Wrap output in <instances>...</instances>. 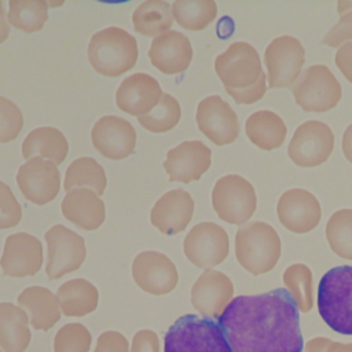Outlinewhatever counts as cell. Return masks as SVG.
Returning <instances> with one entry per match:
<instances>
[{
    "mask_svg": "<svg viewBox=\"0 0 352 352\" xmlns=\"http://www.w3.org/2000/svg\"><path fill=\"white\" fill-rule=\"evenodd\" d=\"M326 238L337 256L352 260V209H340L330 216Z\"/></svg>",
    "mask_w": 352,
    "mask_h": 352,
    "instance_id": "35",
    "label": "cell"
},
{
    "mask_svg": "<svg viewBox=\"0 0 352 352\" xmlns=\"http://www.w3.org/2000/svg\"><path fill=\"white\" fill-rule=\"evenodd\" d=\"M182 118V109L179 102L169 94L164 92L157 106L138 117L139 124L148 132L165 133L177 125Z\"/></svg>",
    "mask_w": 352,
    "mask_h": 352,
    "instance_id": "34",
    "label": "cell"
},
{
    "mask_svg": "<svg viewBox=\"0 0 352 352\" xmlns=\"http://www.w3.org/2000/svg\"><path fill=\"white\" fill-rule=\"evenodd\" d=\"M0 352H3V351H1V349H0Z\"/></svg>",
    "mask_w": 352,
    "mask_h": 352,
    "instance_id": "47",
    "label": "cell"
},
{
    "mask_svg": "<svg viewBox=\"0 0 352 352\" xmlns=\"http://www.w3.org/2000/svg\"><path fill=\"white\" fill-rule=\"evenodd\" d=\"M336 65L344 74V77L352 82V41L342 44L336 54Z\"/></svg>",
    "mask_w": 352,
    "mask_h": 352,
    "instance_id": "43",
    "label": "cell"
},
{
    "mask_svg": "<svg viewBox=\"0 0 352 352\" xmlns=\"http://www.w3.org/2000/svg\"><path fill=\"white\" fill-rule=\"evenodd\" d=\"M214 70L226 92L238 104L256 103L268 89L260 55L246 41H234L217 55Z\"/></svg>",
    "mask_w": 352,
    "mask_h": 352,
    "instance_id": "2",
    "label": "cell"
},
{
    "mask_svg": "<svg viewBox=\"0 0 352 352\" xmlns=\"http://www.w3.org/2000/svg\"><path fill=\"white\" fill-rule=\"evenodd\" d=\"M305 62V50L293 36H279L265 48L268 88H292L301 74Z\"/></svg>",
    "mask_w": 352,
    "mask_h": 352,
    "instance_id": "10",
    "label": "cell"
},
{
    "mask_svg": "<svg viewBox=\"0 0 352 352\" xmlns=\"http://www.w3.org/2000/svg\"><path fill=\"white\" fill-rule=\"evenodd\" d=\"M276 214L280 224L294 234H305L318 227L322 209L314 194L304 188L285 191L276 205Z\"/></svg>",
    "mask_w": 352,
    "mask_h": 352,
    "instance_id": "17",
    "label": "cell"
},
{
    "mask_svg": "<svg viewBox=\"0 0 352 352\" xmlns=\"http://www.w3.org/2000/svg\"><path fill=\"white\" fill-rule=\"evenodd\" d=\"M23 126V116L19 107L0 95V144L12 142L18 138Z\"/></svg>",
    "mask_w": 352,
    "mask_h": 352,
    "instance_id": "38",
    "label": "cell"
},
{
    "mask_svg": "<svg viewBox=\"0 0 352 352\" xmlns=\"http://www.w3.org/2000/svg\"><path fill=\"white\" fill-rule=\"evenodd\" d=\"M136 38L126 30L109 26L89 40L88 59L94 70L104 77H120L131 70L138 60Z\"/></svg>",
    "mask_w": 352,
    "mask_h": 352,
    "instance_id": "3",
    "label": "cell"
},
{
    "mask_svg": "<svg viewBox=\"0 0 352 352\" xmlns=\"http://www.w3.org/2000/svg\"><path fill=\"white\" fill-rule=\"evenodd\" d=\"M194 214V199L188 191L175 188L166 191L150 212L151 224L165 235H176L188 226Z\"/></svg>",
    "mask_w": 352,
    "mask_h": 352,
    "instance_id": "21",
    "label": "cell"
},
{
    "mask_svg": "<svg viewBox=\"0 0 352 352\" xmlns=\"http://www.w3.org/2000/svg\"><path fill=\"white\" fill-rule=\"evenodd\" d=\"M164 352H232L219 323L187 314L177 318L164 337Z\"/></svg>",
    "mask_w": 352,
    "mask_h": 352,
    "instance_id": "5",
    "label": "cell"
},
{
    "mask_svg": "<svg viewBox=\"0 0 352 352\" xmlns=\"http://www.w3.org/2000/svg\"><path fill=\"white\" fill-rule=\"evenodd\" d=\"M334 148V133L319 120H309L297 126L287 146L290 160L301 168L319 166L329 160Z\"/></svg>",
    "mask_w": 352,
    "mask_h": 352,
    "instance_id": "11",
    "label": "cell"
},
{
    "mask_svg": "<svg viewBox=\"0 0 352 352\" xmlns=\"http://www.w3.org/2000/svg\"><path fill=\"white\" fill-rule=\"evenodd\" d=\"M22 219V208L8 184L0 180V230L15 227Z\"/></svg>",
    "mask_w": 352,
    "mask_h": 352,
    "instance_id": "39",
    "label": "cell"
},
{
    "mask_svg": "<svg viewBox=\"0 0 352 352\" xmlns=\"http://www.w3.org/2000/svg\"><path fill=\"white\" fill-rule=\"evenodd\" d=\"M283 283L292 293L300 311L312 308V272L304 264H292L283 272Z\"/></svg>",
    "mask_w": 352,
    "mask_h": 352,
    "instance_id": "36",
    "label": "cell"
},
{
    "mask_svg": "<svg viewBox=\"0 0 352 352\" xmlns=\"http://www.w3.org/2000/svg\"><path fill=\"white\" fill-rule=\"evenodd\" d=\"M342 153L352 164V124H349L342 133Z\"/></svg>",
    "mask_w": 352,
    "mask_h": 352,
    "instance_id": "44",
    "label": "cell"
},
{
    "mask_svg": "<svg viewBox=\"0 0 352 352\" xmlns=\"http://www.w3.org/2000/svg\"><path fill=\"white\" fill-rule=\"evenodd\" d=\"M176 22L191 32L206 29L217 16V4L213 0H176L172 4Z\"/></svg>",
    "mask_w": 352,
    "mask_h": 352,
    "instance_id": "32",
    "label": "cell"
},
{
    "mask_svg": "<svg viewBox=\"0 0 352 352\" xmlns=\"http://www.w3.org/2000/svg\"><path fill=\"white\" fill-rule=\"evenodd\" d=\"M132 278L143 292L164 296L176 287L179 274L168 256L155 250H146L133 258Z\"/></svg>",
    "mask_w": 352,
    "mask_h": 352,
    "instance_id": "15",
    "label": "cell"
},
{
    "mask_svg": "<svg viewBox=\"0 0 352 352\" xmlns=\"http://www.w3.org/2000/svg\"><path fill=\"white\" fill-rule=\"evenodd\" d=\"M235 256L250 274L271 271L280 256V238L275 228L264 221L241 226L235 235Z\"/></svg>",
    "mask_w": 352,
    "mask_h": 352,
    "instance_id": "6",
    "label": "cell"
},
{
    "mask_svg": "<svg viewBox=\"0 0 352 352\" xmlns=\"http://www.w3.org/2000/svg\"><path fill=\"white\" fill-rule=\"evenodd\" d=\"M162 94L160 82L154 77L135 73L121 81L116 92V103L121 111L139 117L151 111Z\"/></svg>",
    "mask_w": 352,
    "mask_h": 352,
    "instance_id": "23",
    "label": "cell"
},
{
    "mask_svg": "<svg viewBox=\"0 0 352 352\" xmlns=\"http://www.w3.org/2000/svg\"><path fill=\"white\" fill-rule=\"evenodd\" d=\"M133 29L146 37H157L173 25L172 6L165 0H146L132 14Z\"/></svg>",
    "mask_w": 352,
    "mask_h": 352,
    "instance_id": "30",
    "label": "cell"
},
{
    "mask_svg": "<svg viewBox=\"0 0 352 352\" xmlns=\"http://www.w3.org/2000/svg\"><path fill=\"white\" fill-rule=\"evenodd\" d=\"M198 129L216 146L234 143L241 132L238 116L219 95L204 98L197 107Z\"/></svg>",
    "mask_w": 352,
    "mask_h": 352,
    "instance_id": "13",
    "label": "cell"
},
{
    "mask_svg": "<svg viewBox=\"0 0 352 352\" xmlns=\"http://www.w3.org/2000/svg\"><path fill=\"white\" fill-rule=\"evenodd\" d=\"M16 184L29 202L45 205L54 201L60 190V173L51 161L33 157L19 166Z\"/></svg>",
    "mask_w": 352,
    "mask_h": 352,
    "instance_id": "14",
    "label": "cell"
},
{
    "mask_svg": "<svg viewBox=\"0 0 352 352\" xmlns=\"http://www.w3.org/2000/svg\"><path fill=\"white\" fill-rule=\"evenodd\" d=\"M91 344L92 336L84 324L66 323L54 337V352H88Z\"/></svg>",
    "mask_w": 352,
    "mask_h": 352,
    "instance_id": "37",
    "label": "cell"
},
{
    "mask_svg": "<svg viewBox=\"0 0 352 352\" xmlns=\"http://www.w3.org/2000/svg\"><path fill=\"white\" fill-rule=\"evenodd\" d=\"M60 312L65 316L81 318L94 312L98 307V289L87 279L74 278L62 283L56 290Z\"/></svg>",
    "mask_w": 352,
    "mask_h": 352,
    "instance_id": "29",
    "label": "cell"
},
{
    "mask_svg": "<svg viewBox=\"0 0 352 352\" xmlns=\"http://www.w3.org/2000/svg\"><path fill=\"white\" fill-rule=\"evenodd\" d=\"M212 162L210 148L201 140H184L166 153L164 168L169 182L191 183L199 180Z\"/></svg>",
    "mask_w": 352,
    "mask_h": 352,
    "instance_id": "19",
    "label": "cell"
},
{
    "mask_svg": "<svg viewBox=\"0 0 352 352\" xmlns=\"http://www.w3.org/2000/svg\"><path fill=\"white\" fill-rule=\"evenodd\" d=\"M219 326L232 352H301L304 346L298 307L283 287L232 298Z\"/></svg>",
    "mask_w": 352,
    "mask_h": 352,
    "instance_id": "1",
    "label": "cell"
},
{
    "mask_svg": "<svg viewBox=\"0 0 352 352\" xmlns=\"http://www.w3.org/2000/svg\"><path fill=\"white\" fill-rule=\"evenodd\" d=\"M60 210L67 221L84 231L98 230L106 219L104 202L88 188H74L66 192Z\"/></svg>",
    "mask_w": 352,
    "mask_h": 352,
    "instance_id": "24",
    "label": "cell"
},
{
    "mask_svg": "<svg viewBox=\"0 0 352 352\" xmlns=\"http://www.w3.org/2000/svg\"><path fill=\"white\" fill-rule=\"evenodd\" d=\"M348 41H352V10L340 15V21L324 34L320 44L340 48Z\"/></svg>",
    "mask_w": 352,
    "mask_h": 352,
    "instance_id": "40",
    "label": "cell"
},
{
    "mask_svg": "<svg viewBox=\"0 0 352 352\" xmlns=\"http://www.w3.org/2000/svg\"><path fill=\"white\" fill-rule=\"evenodd\" d=\"M69 153L65 135L54 126H38L29 132L22 142V157L28 161L41 157L55 165H60Z\"/></svg>",
    "mask_w": 352,
    "mask_h": 352,
    "instance_id": "26",
    "label": "cell"
},
{
    "mask_svg": "<svg viewBox=\"0 0 352 352\" xmlns=\"http://www.w3.org/2000/svg\"><path fill=\"white\" fill-rule=\"evenodd\" d=\"M129 352H160V340L157 333L150 329L139 330L132 338Z\"/></svg>",
    "mask_w": 352,
    "mask_h": 352,
    "instance_id": "42",
    "label": "cell"
},
{
    "mask_svg": "<svg viewBox=\"0 0 352 352\" xmlns=\"http://www.w3.org/2000/svg\"><path fill=\"white\" fill-rule=\"evenodd\" d=\"M318 311L331 330L352 336V265L334 267L320 278Z\"/></svg>",
    "mask_w": 352,
    "mask_h": 352,
    "instance_id": "4",
    "label": "cell"
},
{
    "mask_svg": "<svg viewBox=\"0 0 352 352\" xmlns=\"http://www.w3.org/2000/svg\"><path fill=\"white\" fill-rule=\"evenodd\" d=\"M44 239L48 249L45 275L50 280H56L82 265L87 256L82 236L63 224H54L45 232Z\"/></svg>",
    "mask_w": 352,
    "mask_h": 352,
    "instance_id": "9",
    "label": "cell"
},
{
    "mask_svg": "<svg viewBox=\"0 0 352 352\" xmlns=\"http://www.w3.org/2000/svg\"><path fill=\"white\" fill-rule=\"evenodd\" d=\"M8 22L18 30L34 33L48 19V3L44 0H10Z\"/></svg>",
    "mask_w": 352,
    "mask_h": 352,
    "instance_id": "33",
    "label": "cell"
},
{
    "mask_svg": "<svg viewBox=\"0 0 352 352\" xmlns=\"http://www.w3.org/2000/svg\"><path fill=\"white\" fill-rule=\"evenodd\" d=\"M234 286L220 271L206 268L191 287V304L208 318H219L231 302Z\"/></svg>",
    "mask_w": 352,
    "mask_h": 352,
    "instance_id": "20",
    "label": "cell"
},
{
    "mask_svg": "<svg viewBox=\"0 0 352 352\" xmlns=\"http://www.w3.org/2000/svg\"><path fill=\"white\" fill-rule=\"evenodd\" d=\"M107 184L103 166L91 157H80L72 161L65 172L63 188L66 192L74 188H88L99 197Z\"/></svg>",
    "mask_w": 352,
    "mask_h": 352,
    "instance_id": "31",
    "label": "cell"
},
{
    "mask_svg": "<svg viewBox=\"0 0 352 352\" xmlns=\"http://www.w3.org/2000/svg\"><path fill=\"white\" fill-rule=\"evenodd\" d=\"M192 47L188 37L177 30H168L154 37L148 58L154 67L164 74H179L188 69L192 59Z\"/></svg>",
    "mask_w": 352,
    "mask_h": 352,
    "instance_id": "22",
    "label": "cell"
},
{
    "mask_svg": "<svg viewBox=\"0 0 352 352\" xmlns=\"http://www.w3.org/2000/svg\"><path fill=\"white\" fill-rule=\"evenodd\" d=\"M351 7H352V1H338V4H337V11H338L340 15H342V14L346 12Z\"/></svg>",
    "mask_w": 352,
    "mask_h": 352,
    "instance_id": "46",
    "label": "cell"
},
{
    "mask_svg": "<svg viewBox=\"0 0 352 352\" xmlns=\"http://www.w3.org/2000/svg\"><path fill=\"white\" fill-rule=\"evenodd\" d=\"M29 316L12 302H0V348L3 352H25L30 344Z\"/></svg>",
    "mask_w": 352,
    "mask_h": 352,
    "instance_id": "27",
    "label": "cell"
},
{
    "mask_svg": "<svg viewBox=\"0 0 352 352\" xmlns=\"http://www.w3.org/2000/svg\"><path fill=\"white\" fill-rule=\"evenodd\" d=\"M296 103L304 111L324 113L334 109L342 96L341 84L326 65L307 67L292 87Z\"/></svg>",
    "mask_w": 352,
    "mask_h": 352,
    "instance_id": "7",
    "label": "cell"
},
{
    "mask_svg": "<svg viewBox=\"0 0 352 352\" xmlns=\"http://www.w3.org/2000/svg\"><path fill=\"white\" fill-rule=\"evenodd\" d=\"M249 140L258 148L270 151L283 144L287 133L285 121L271 110H258L245 122Z\"/></svg>",
    "mask_w": 352,
    "mask_h": 352,
    "instance_id": "28",
    "label": "cell"
},
{
    "mask_svg": "<svg viewBox=\"0 0 352 352\" xmlns=\"http://www.w3.org/2000/svg\"><path fill=\"white\" fill-rule=\"evenodd\" d=\"M8 34H10V22L6 18L4 3L0 0V44L7 40Z\"/></svg>",
    "mask_w": 352,
    "mask_h": 352,
    "instance_id": "45",
    "label": "cell"
},
{
    "mask_svg": "<svg viewBox=\"0 0 352 352\" xmlns=\"http://www.w3.org/2000/svg\"><path fill=\"white\" fill-rule=\"evenodd\" d=\"M91 142L96 151L109 160H124L136 146L133 125L117 116L100 117L91 129Z\"/></svg>",
    "mask_w": 352,
    "mask_h": 352,
    "instance_id": "16",
    "label": "cell"
},
{
    "mask_svg": "<svg viewBox=\"0 0 352 352\" xmlns=\"http://www.w3.org/2000/svg\"><path fill=\"white\" fill-rule=\"evenodd\" d=\"M183 250L191 264L198 268H209L223 263L228 256V235L219 224L202 221L187 232Z\"/></svg>",
    "mask_w": 352,
    "mask_h": 352,
    "instance_id": "12",
    "label": "cell"
},
{
    "mask_svg": "<svg viewBox=\"0 0 352 352\" xmlns=\"http://www.w3.org/2000/svg\"><path fill=\"white\" fill-rule=\"evenodd\" d=\"M43 265V245L32 234L16 232L6 238L0 258L3 275L26 278L36 275Z\"/></svg>",
    "mask_w": 352,
    "mask_h": 352,
    "instance_id": "18",
    "label": "cell"
},
{
    "mask_svg": "<svg viewBox=\"0 0 352 352\" xmlns=\"http://www.w3.org/2000/svg\"><path fill=\"white\" fill-rule=\"evenodd\" d=\"M18 305L28 314L34 330L47 331L60 319V305L56 294L43 286H29L18 296Z\"/></svg>",
    "mask_w": 352,
    "mask_h": 352,
    "instance_id": "25",
    "label": "cell"
},
{
    "mask_svg": "<svg viewBox=\"0 0 352 352\" xmlns=\"http://www.w3.org/2000/svg\"><path fill=\"white\" fill-rule=\"evenodd\" d=\"M94 352H129V345L124 334L109 330L98 337Z\"/></svg>",
    "mask_w": 352,
    "mask_h": 352,
    "instance_id": "41",
    "label": "cell"
},
{
    "mask_svg": "<svg viewBox=\"0 0 352 352\" xmlns=\"http://www.w3.org/2000/svg\"><path fill=\"white\" fill-rule=\"evenodd\" d=\"M212 206L220 220L242 226L256 212L254 187L239 175L221 176L212 190Z\"/></svg>",
    "mask_w": 352,
    "mask_h": 352,
    "instance_id": "8",
    "label": "cell"
}]
</instances>
